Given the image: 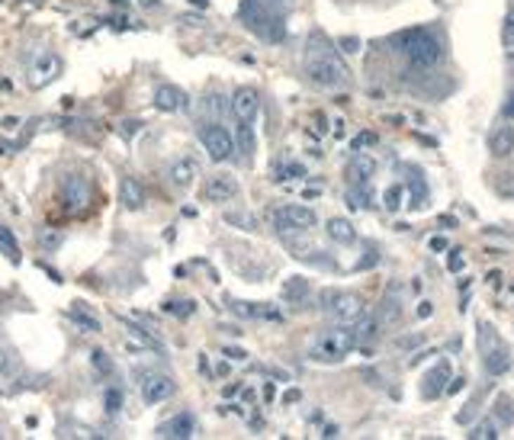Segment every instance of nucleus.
I'll return each instance as SVG.
<instances>
[{
	"mask_svg": "<svg viewBox=\"0 0 514 440\" xmlns=\"http://www.w3.org/2000/svg\"><path fill=\"white\" fill-rule=\"evenodd\" d=\"M305 74L312 84L325 87V91H341L350 84V71L348 65L341 61V55L334 52V46L328 42L322 32H312L309 42H305Z\"/></svg>",
	"mask_w": 514,
	"mask_h": 440,
	"instance_id": "nucleus-1",
	"label": "nucleus"
},
{
	"mask_svg": "<svg viewBox=\"0 0 514 440\" xmlns=\"http://www.w3.org/2000/svg\"><path fill=\"white\" fill-rule=\"evenodd\" d=\"M238 16H242V23L248 26L257 39H264V42H270V46H277V42L286 39V13L267 7V4H261V0H242Z\"/></svg>",
	"mask_w": 514,
	"mask_h": 440,
	"instance_id": "nucleus-2",
	"label": "nucleus"
},
{
	"mask_svg": "<svg viewBox=\"0 0 514 440\" xmlns=\"http://www.w3.org/2000/svg\"><path fill=\"white\" fill-rule=\"evenodd\" d=\"M399 48L411 68L431 71L444 61V42L431 29H409L399 36Z\"/></svg>",
	"mask_w": 514,
	"mask_h": 440,
	"instance_id": "nucleus-3",
	"label": "nucleus"
},
{
	"mask_svg": "<svg viewBox=\"0 0 514 440\" xmlns=\"http://www.w3.org/2000/svg\"><path fill=\"white\" fill-rule=\"evenodd\" d=\"M354 347H357V341H354L350 325H338V328L322 331L315 341H312L309 357L315 360V364H341Z\"/></svg>",
	"mask_w": 514,
	"mask_h": 440,
	"instance_id": "nucleus-4",
	"label": "nucleus"
},
{
	"mask_svg": "<svg viewBox=\"0 0 514 440\" xmlns=\"http://www.w3.org/2000/svg\"><path fill=\"white\" fill-rule=\"evenodd\" d=\"M479 350H482V366L489 376H505L511 370V350L499 338V331L492 325H479Z\"/></svg>",
	"mask_w": 514,
	"mask_h": 440,
	"instance_id": "nucleus-5",
	"label": "nucleus"
},
{
	"mask_svg": "<svg viewBox=\"0 0 514 440\" xmlns=\"http://www.w3.org/2000/svg\"><path fill=\"white\" fill-rule=\"evenodd\" d=\"M322 309L328 312V319L334 325H354L357 319L367 315V305H363L360 296H354V293H334V289H328L325 296H322Z\"/></svg>",
	"mask_w": 514,
	"mask_h": 440,
	"instance_id": "nucleus-6",
	"label": "nucleus"
},
{
	"mask_svg": "<svg viewBox=\"0 0 514 440\" xmlns=\"http://www.w3.org/2000/svg\"><path fill=\"white\" fill-rule=\"evenodd\" d=\"M318 215L315 209L309 206H280L277 213H273V228L280 232V238H293V235H303L309 228H315Z\"/></svg>",
	"mask_w": 514,
	"mask_h": 440,
	"instance_id": "nucleus-7",
	"label": "nucleus"
},
{
	"mask_svg": "<svg viewBox=\"0 0 514 440\" xmlns=\"http://www.w3.org/2000/svg\"><path fill=\"white\" fill-rule=\"evenodd\" d=\"M93 203V190H91V180L81 174H68L61 180V209L68 215H81L87 213Z\"/></svg>",
	"mask_w": 514,
	"mask_h": 440,
	"instance_id": "nucleus-8",
	"label": "nucleus"
},
{
	"mask_svg": "<svg viewBox=\"0 0 514 440\" xmlns=\"http://www.w3.org/2000/svg\"><path fill=\"white\" fill-rule=\"evenodd\" d=\"M199 142L209 152L212 161H232L235 158V135L228 132V126L222 122H206L199 129Z\"/></svg>",
	"mask_w": 514,
	"mask_h": 440,
	"instance_id": "nucleus-9",
	"label": "nucleus"
},
{
	"mask_svg": "<svg viewBox=\"0 0 514 440\" xmlns=\"http://www.w3.org/2000/svg\"><path fill=\"white\" fill-rule=\"evenodd\" d=\"M138 389H142V402L145 405L167 402V399L177 392V386H174L171 376H164V373H152V370L138 373Z\"/></svg>",
	"mask_w": 514,
	"mask_h": 440,
	"instance_id": "nucleus-10",
	"label": "nucleus"
},
{
	"mask_svg": "<svg viewBox=\"0 0 514 440\" xmlns=\"http://www.w3.org/2000/svg\"><path fill=\"white\" fill-rule=\"evenodd\" d=\"M197 177H199V161L193 158V154H180V158H174L167 164V183L180 193L190 190Z\"/></svg>",
	"mask_w": 514,
	"mask_h": 440,
	"instance_id": "nucleus-11",
	"label": "nucleus"
},
{
	"mask_svg": "<svg viewBox=\"0 0 514 440\" xmlns=\"http://www.w3.org/2000/svg\"><path fill=\"white\" fill-rule=\"evenodd\" d=\"M158 437H171V440L197 437V415L193 411H177L174 418H167L164 425L158 427Z\"/></svg>",
	"mask_w": 514,
	"mask_h": 440,
	"instance_id": "nucleus-12",
	"label": "nucleus"
},
{
	"mask_svg": "<svg viewBox=\"0 0 514 440\" xmlns=\"http://www.w3.org/2000/svg\"><path fill=\"white\" fill-rule=\"evenodd\" d=\"M61 74V58L55 52H42L29 68V84L32 87H46Z\"/></svg>",
	"mask_w": 514,
	"mask_h": 440,
	"instance_id": "nucleus-13",
	"label": "nucleus"
},
{
	"mask_svg": "<svg viewBox=\"0 0 514 440\" xmlns=\"http://www.w3.org/2000/svg\"><path fill=\"white\" fill-rule=\"evenodd\" d=\"M232 113L238 116V122H254L261 113V93L254 87H238L232 97Z\"/></svg>",
	"mask_w": 514,
	"mask_h": 440,
	"instance_id": "nucleus-14",
	"label": "nucleus"
},
{
	"mask_svg": "<svg viewBox=\"0 0 514 440\" xmlns=\"http://www.w3.org/2000/svg\"><path fill=\"white\" fill-rule=\"evenodd\" d=\"M154 107L161 113H180V109L190 107V97L180 87H174V84H161L158 91H154Z\"/></svg>",
	"mask_w": 514,
	"mask_h": 440,
	"instance_id": "nucleus-15",
	"label": "nucleus"
},
{
	"mask_svg": "<svg viewBox=\"0 0 514 440\" xmlns=\"http://www.w3.org/2000/svg\"><path fill=\"white\" fill-rule=\"evenodd\" d=\"M238 196V180L232 174H212L206 180V199L209 203H228Z\"/></svg>",
	"mask_w": 514,
	"mask_h": 440,
	"instance_id": "nucleus-16",
	"label": "nucleus"
},
{
	"mask_svg": "<svg viewBox=\"0 0 514 440\" xmlns=\"http://www.w3.org/2000/svg\"><path fill=\"white\" fill-rule=\"evenodd\" d=\"M119 203H122V209H128V213H136V209H142V206L148 203L145 183L138 180V177H122L119 180Z\"/></svg>",
	"mask_w": 514,
	"mask_h": 440,
	"instance_id": "nucleus-17",
	"label": "nucleus"
},
{
	"mask_svg": "<svg viewBox=\"0 0 514 440\" xmlns=\"http://www.w3.org/2000/svg\"><path fill=\"white\" fill-rule=\"evenodd\" d=\"M373 174H376V161H373L367 152H354V158H350V164H348V183L350 187L370 183Z\"/></svg>",
	"mask_w": 514,
	"mask_h": 440,
	"instance_id": "nucleus-18",
	"label": "nucleus"
},
{
	"mask_svg": "<svg viewBox=\"0 0 514 440\" xmlns=\"http://www.w3.org/2000/svg\"><path fill=\"white\" fill-rule=\"evenodd\" d=\"M447 382H450V364L440 360L428 376H424V386H421V395L424 399H437L440 392H447Z\"/></svg>",
	"mask_w": 514,
	"mask_h": 440,
	"instance_id": "nucleus-19",
	"label": "nucleus"
},
{
	"mask_svg": "<svg viewBox=\"0 0 514 440\" xmlns=\"http://www.w3.org/2000/svg\"><path fill=\"white\" fill-rule=\"evenodd\" d=\"M489 152L495 154V158H508V154L514 152V126L501 122V126H495V129L489 132Z\"/></svg>",
	"mask_w": 514,
	"mask_h": 440,
	"instance_id": "nucleus-20",
	"label": "nucleus"
},
{
	"mask_svg": "<svg viewBox=\"0 0 514 440\" xmlns=\"http://www.w3.org/2000/svg\"><path fill=\"white\" fill-rule=\"evenodd\" d=\"M68 321L77 328V331H84V334H100V331H103L100 319H97V315H93V312L87 309L84 302H74V305H71V309H68Z\"/></svg>",
	"mask_w": 514,
	"mask_h": 440,
	"instance_id": "nucleus-21",
	"label": "nucleus"
},
{
	"mask_svg": "<svg viewBox=\"0 0 514 440\" xmlns=\"http://www.w3.org/2000/svg\"><path fill=\"white\" fill-rule=\"evenodd\" d=\"M238 315H248V319H264V321H283V312L273 309L267 302H235L232 305Z\"/></svg>",
	"mask_w": 514,
	"mask_h": 440,
	"instance_id": "nucleus-22",
	"label": "nucleus"
},
{
	"mask_svg": "<svg viewBox=\"0 0 514 440\" xmlns=\"http://www.w3.org/2000/svg\"><path fill=\"white\" fill-rule=\"evenodd\" d=\"M379 325H395L402 319V302H399V286H393L379 302Z\"/></svg>",
	"mask_w": 514,
	"mask_h": 440,
	"instance_id": "nucleus-23",
	"label": "nucleus"
},
{
	"mask_svg": "<svg viewBox=\"0 0 514 440\" xmlns=\"http://www.w3.org/2000/svg\"><path fill=\"white\" fill-rule=\"evenodd\" d=\"M235 152H242L244 161L254 158L257 135H254V126H251V122H242V126H238V135H235Z\"/></svg>",
	"mask_w": 514,
	"mask_h": 440,
	"instance_id": "nucleus-24",
	"label": "nucleus"
},
{
	"mask_svg": "<svg viewBox=\"0 0 514 440\" xmlns=\"http://www.w3.org/2000/svg\"><path fill=\"white\" fill-rule=\"evenodd\" d=\"M328 235H331L338 244H354L357 241V232H354V225H350L348 219H331L328 222Z\"/></svg>",
	"mask_w": 514,
	"mask_h": 440,
	"instance_id": "nucleus-25",
	"label": "nucleus"
},
{
	"mask_svg": "<svg viewBox=\"0 0 514 440\" xmlns=\"http://www.w3.org/2000/svg\"><path fill=\"white\" fill-rule=\"evenodd\" d=\"M405 174H409V190H411V203L415 206H424L428 199V187H424V177L418 167H405Z\"/></svg>",
	"mask_w": 514,
	"mask_h": 440,
	"instance_id": "nucleus-26",
	"label": "nucleus"
},
{
	"mask_svg": "<svg viewBox=\"0 0 514 440\" xmlns=\"http://www.w3.org/2000/svg\"><path fill=\"white\" fill-rule=\"evenodd\" d=\"M305 296H309V280L293 276V280L283 283V299H286V302H303Z\"/></svg>",
	"mask_w": 514,
	"mask_h": 440,
	"instance_id": "nucleus-27",
	"label": "nucleus"
},
{
	"mask_svg": "<svg viewBox=\"0 0 514 440\" xmlns=\"http://www.w3.org/2000/svg\"><path fill=\"white\" fill-rule=\"evenodd\" d=\"M36 241H39V248H42V251H58L61 241H65V232L48 225V228H42V232L36 235Z\"/></svg>",
	"mask_w": 514,
	"mask_h": 440,
	"instance_id": "nucleus-28",
	"label": "nucleus"
},
{
	"mask_svg": "<svg viewBox=\"0 0 514 440\" xmlns=\"http://www.w3.org/2000/svg\"><path fill=\"white\" fill-rule=\"evenodd\" d=\"M164 312L167 315H174V319H190V315L197 312V302H193V299H167Z\"/></svg>",
	"mask_w": 514,
	"mask_h": 440,
	"instance_id": "nucleus-29",
	"label": "nucleus"
},
{
	"mask_svg": "<svg viewBox=\"0 0 514 440\" xmlns=\"http://www.w3.org/2000/svg\"><path fill=\"white\" fill-rule=\"evenodd\" d=\"M91 366H93V373H100V376H113L116 373V364L106 350H91Z\"/></svg>",
	"mask_w": 514,
	"mask_h": 440,
	"instance_id": "nucleus-30",
	"label": "nucleus"
},
{
	"mask_svg": "<svg viewBox=\"0 0 514 440\" xmlns=\"http://www.w3.org/2000/svg\"><path fill=\"white\" fill-rule=\"evenodd\" d=\"M305 177V167L299 164V161H286V164L277 167V174H273V180H303Z\"/></svg>",
	"mask_w": 514,
	"mask_h": 440,
	"instance_id": "nucleus-31",
	"label": "nucleus"
},
{
	"mask_svg": "<svg viewBox=\"0 0 514 440\" xmlns=\"http://www.w3.org/2000/svg\"><path fill=\"white\" fill-rule=\"evenodd\" d=\"M495 418H499L501 427L514 425V408H511V399H508V395H499V399H495Z\"/></svg>",
	"mask_w": 514,
	"mask_h": 440,
	"instance_id": "nucleus-32",
	"label": "nucleus"
},
{
	"mask_svg": "<svg viewBox=\"0 0 514 440\" xmlns=\"http://www.w3.org/2000/svg\"><path fill=\"white\" fill-rule=\"evenodd\" d=\"M0 248H4V254H7L13 264H20V248H16V238H13V232L4 228V225H0Z\"/></svg>",
	"mask_w": 514,
	"mask_h": 440,
	"instance_id": "nucleus-33",
	"label": "nucleus"
},
{
	"mask_svg": "<svg viewBox=\"0 0 514 440\" xmlns=\"http://www.w3.org/2000/svg\"><path fill=\"white\" fill-rule=\"evenodd\" d=\"M122 325H126V328H128V331L136 334V338H142V341H145V344H148V347L161 350V341H158V338H154V334H152V331H145V328H142V325H136V321H132V319H122Z\"/></svg>",
	"mask_w": 514,
	"mask_h": 440,
	"instance_id": "nucleus-34",
	"label": "nucleus"
},
{
	"mask_svg": "<svg viewBox=\"0 0 514 440\" xmlns=\"http://www.w3.org/2000/svg\"><path fill=\"white\" fill-rule=\"evenodd\" d=\"M122 402H126V395H122V389H119V386L106 389V395H103V405H106V411H110V415H116V411H122Z\"/></svg>",
	"mask_w": 514,
	"mask_h": 440,
	"instance_id": "nucleus-35",
	"label": "nucleus"
},
{
	"mask_svg": "<svg viewBox=\"0 0 514 440\" xmlns=\"http://www.w3.org/2000/svg\"><path fill=\"white\" fill-rule=\"evenodd\" d=\"M402 193H405V190H402V183H393V187L383 193V206L389 209V213H395V209L402 206Z\"/></svg>",
	"mask_w": 514,
	"mask_h": 440,
	"instance_id": "nucleus-36",
	"label": "nucleus"
},
{
	"mask_svg": "<svg viewBox=\"0 0 514 440\" xmlns=\"http://www.w3.org/2000/svg\"><path fill=\"white\" fill-rule=\"evenodd\" d=\"M466 437H469V440H485V437H489V440H495V437H499V434H495V425H492V421H482V425H476V427H473V431L466 434Z\"/></svg>",
	"mask_w": 514,
	"mask_h": 440,
	"instance_id": "nucleus-37",
	"label": "nucleus"
},
{
	"mask_svg": "<svg viewBox=\"0 0 514 440\" xmlns=\"http://www.w3.org/2000/svg\"><path fill=\"white\" fill-rule=\"evenodd\" d=\"M13 373H16V366H13V357H10L7 350H0V382L13 380Z\"/></svg>",
	"mask_w": 514,
	"mask_h": 440,
	"instance_id": "nucleus-38",
	"label": "nucleus"
},
{
	"mask_svg": "<svg viewBox=\"0 0 514 440\" xmlns=\"http://www.w3.org/2000/svg\"><path fill=\"white\" fill-rule=\"evenodd\" d=\"M225 222H228V225H242V228H248V232H254V228H257V219H254V215L228 213V215H225Z\"/></svg>",
	"mask_w": 514,
	"mask_h": 440,
	"instance_id": "nucleus-39",
	"label": "nucleus"
},
{
	"mask_svg": "<svg viewBox=\"0 0 514 440\" xmlns=\"http://www.w3.org/2000/svg\"><path fill=\"white\" fill-rule=\"evenodd\" d=\"M370 145H376V132H360V135L350 142V152H363V148H370Z\"/></svg>",
	"mask_w": 514,
	"mask_h": 440,
	"instance_id": "nucleus-40",
	"label": "nucleus"
},
{
	"mask_svg": "<svg viewBox=\"0 0 514 440\" xmlns=\"http://www.w3.org/2000/svg\"><path fill=\"white\" fill-rule=\"evenodd\" d=\"M501 42H505V46H514V10L505 16V26H501Z\"/></svg>",
	"mask_w": 514,
	"mask_h": 440,
	"instance_id": "nucleus-41",
	"label": "nucleus"
},
{
	"mask_svg": "<svg viewBox=\"0 0 514 440\" xmlns=\"http://www.w3.org/2000/svg\"><path fill=\"white\" fill-rule=\"evenodd\" d=\"M341 46V52H348V55H354V52H360V39H354V36H344L338 42Z\"/></svg>",
	"mask_w": 514,
	"mask_h": 440,
	"instance_id": "nucleus-42",
	"label": "nucleus"
},
{
	"mask_svg": "<svg viewBox=\"0 0 514 440\" xmlns=\"http://www.w3.org/2000/svg\"><path fill=\"white\" fill-rule=\"evenodd\" d=\"M421 341H424L421 334H411V338H399V341H395V347H399V350H409V347H418Z\"/></svg>",
	"mask_w": 514,
	"mask_h": 440,
	"instance_id": "nucleus-43",
	"label": "nucleus"
},
{
	"mask_svg": "<svg viewBox=\"0 0 514 440\" xmlns=\"http://www.w3.org/2000/svg\"><path fill=\"white\" fill-rule=\"evenodd\" d=\"M447 267H450L454 274H460V270H463V258H460V251H454V254H450V260H447Z\"/></svg>",
	"mask_w": 514,
	"mask_h": 440,
	"instance_id": "nucleus-44",
	"label": "nucleus"
},
{
	"mask_svg": "<svg viewBox=\"0 0 514 440\" xmlns=\"http://www.w3.org/2000/svg\"><path fill=\"white\" fill-rule=\"evenodd\" d=\"M376 260H379V254H376V251H370V254H367V258H363L360 264H357V270H367V267H373Z\"/></svg>",
	"mask_w": 514,
	"mask_h": 440,
	"instance_id": "nucleus-45",
	"label": "nucleus"
},
{
	"mask_svg": "<svg viewBox=\"0 0 514 440\" xmlns=\"http://www.w3.org/2000/svg\"><path fill=\"white\" fill-rule=\"evenodd\" d=\"M222 354H228L232 360H248V354L242 347H222Z\"/></svg>",
	"mask_w": 514,
	"mask_h": 440,
	"instance_id": "nucleus-46",
	"label": "nucleus"
},
{
	"mask_svg": "<svg viewBox=\"0 0 514 440\" xmlns=\"http://www.w3.org/2000/svg\"><path fill=\"white\" fill-rule=\"evenodd\" d=\"M431 312H434L431 302H421V305H418V319H431Z\"/></svg>",
	"mask_w": 514,
	"mask_h": 440,
	"instance_id": "nucleus-47",
	"label": "nucleus"
},
{
	"mask_svg": "<svg viewBox=\"0 0 514 440\" xmlns=\"http://www.w3.org/2000/svg\"><path fill=\"white\" fill-rule=\"evenodd\" d=\"M4 129H7V132L20 129V119H13V116H7V119H4Z\"/></svg>",
	"mask_w": 514,
	"mask_h": 440,
	"instance_id": "nucleus-48",
	"label": "nucleus"
},
{
	"mask_svg": "<svg viewBox=\"0 0 514 440\" xmlns=\"http://www.w3.org/2000/svg\"><path fill=\"white\" fill-rule=\"evenodd\" d=\"M431 251H447V238H431Z\"/></svg>",
	"mask_w": 514,
	"mask_h": 440,
	"instance_id": "nucleus-49",
	"label": "nucleus"
},
{
	"mask_svg": "<svg viewBox=\"0 0 514 440\" xmlns=\"http://www.w3.org/2000/svg\"><path fill=\"white\" fill-rule=\"evenodd\" d=\"M136 129H138V122H122V132H126V135H132Z\"/></svg>",
	"mask_w": 514,
	"mask_h": 440,
	"instance_id": "nucleus-50",
	"label": "nucleus"
},
{
	"mask_svg": "<svg viewBox=\"0 0 514 440\" xmlns=\"http://www.w3.org/2000/svg\"><path fill=\"white\" fill-rule=\"evenodd\" d=\"M283 399H286V402H296V399H299V389H289V392L283 395Z\"/></svg>",
	"mask_w": 514,
	"mask_h": 440,
	"instance_id": "nucleus-51",
	"label": "nucleus"
},
{
	"mask_svg": "<svg viewBox=\"0 0 514 440\" xmlns=\"http://www.w3.org/2000/svg\"><path fill=\"white\" fill-rule=\"evenodd\" d=\"M505 113H508V116H514V93H511V103L505 107Z\"/></svg>",
	"mask_w": 514,
	"mask_h": 440,
	"instance_id": "nucleus-52",
	"label": "nucleus"
}]
</instances>
